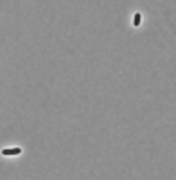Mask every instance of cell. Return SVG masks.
I'll return each mask as SVG.
<instances>
[{"instance_id": "6da1fadb", "label": "cell", "mask_w": 176, "mask_h": 180, "mask_svg": "<svg viewBox=\"0 0 176 180\" xmlns=\"http://www.w3.org/2000/svg\"><path fill=\"white\" fill-rule=\"evenodd\" d=\"M22 153V148H6V149H2V155L4 157H14V155H20Z\"/></svg>"}, {"instance_id": "7a4b0ae2", "label": "cell", "mask_w": 176, "mask_h": 180, "mask_svg": "<svg viewBox=\"0 0 176 180\" xmlns=\"http://www.w3.org/2000/svg\"><path fill=\"white\" fill-rule=\"evenodd\" d=\"M140 18H142V15H140V13H137V15L133 16V25H135V27H138V25H140Z\"/></svg>"}]
</instances>
